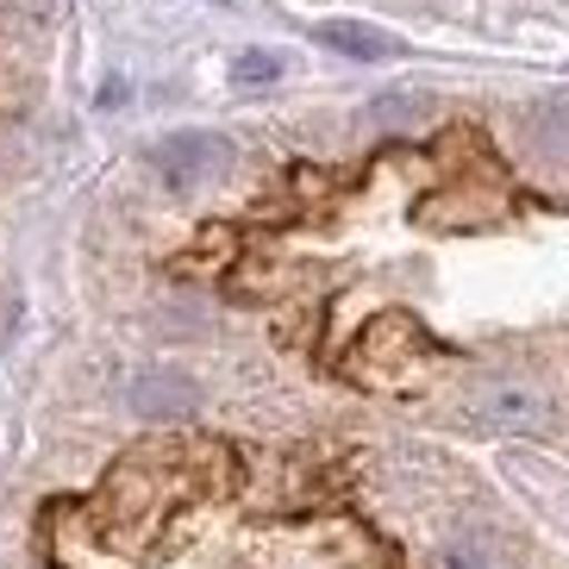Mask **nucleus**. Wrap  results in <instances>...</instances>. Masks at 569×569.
Returning a JSON list of instances; mask_svg holds the SVG:
<instances>
[{
    "label": "nucleus",
    "instance_id": "nucleus-1",
    "mask_svg": "<svg viewBox=\"0 0 569 569\" xmlns=\"http://www.w3.org/2000/svg\"><path fill=\"white\" fill-rule=\"evenodd\" d=\"M232 163V144L219 132H169L151 144V169L169 188H207L213 176H226Z\"/></svg>",
    "mask_w": 569,
    "mask_h": 569
},
{
    "label": "nucleus",
    "instance_id": "nucleus-2",
    "mask_svg": "<svg viewBox=\"0 0 569 569\" xmlns=\"http://www.w3.org/2000/svg\"><path fill=\"white\" fill-rule=\"evenodd\" d=\"M463 426L488 438H526L545 426V401H538L532 388H513V382H495V388H476L463 401Z\"/></svg>",
    "mask_w": 569,
    "mask_h": 569
},
{
    "label": "nucleus",
    "instance_id": "nucleus-3",
    "mask_svg": "<svg viewBox=\"0 0 569 569\" xmlns=\"http://www.w3.org/2000/svg\"><path fill=\"white\" fill-rule=\"evenodd\" d=\"M313 38L338 57H357V63H382V57H401V38L382 32V26H357V19H326L313 26Z\"/></svg>",
    "mask_w": 569,
    "mask_h": 569
},
{
    "label": "nucleus",
    "instance_id": "nucleus-4",
    "mask_svg": "<svg viewBox=\"0 0 569 569\" xmlns=\"http://www.w3.org/2000/svg\"><path fill=\"white\" fill-rule=\"evenodd\" d=\"M126 401L144 419H176V413L194 407V382H188V376H169V369H151V376H138V388Z\"/></svg>",
    "mask_w": 569,
    "mask_h": 569
},
{
    "label": "nucleus",
    "instance_id": "nucleus-5",
    "mask_svg": "<svg viewBox=\"0 0 569 569\" xmlns=\"http://www.w3.org/2000/svg\"><path fill=\"white\" fill-rule=\"evenodd\" d=\"M432 569H501V551L482 532H451L432 545Z\"/></svg>",
    "mask_w": 569,
    "mask_h": 569
},
{
    "label": "nucleus",
    "instance_id": "nucleus-6",
    "mask_svg": "<svg viewBox=\"0 0 569 569\" xmlns=\"http://www.w3.org/2000/svg\"><path fill=\"white\" fill-rule=\"evenodd\" d=\"M282 76V57L276 51H238L232 57V82L238 88H263V82H276Z\"/></svg>",
    "mask_w": 569,
    "mask_h": 569
},
{
    "label": "nucleus",
    "instance_id": "nucleus-7",
    "mask_svg": "<svg viewBox=\"0 0 569 569\" xmlns=\"http://www.w3.org/2000/svg\"><path fill=\"white\" fill-rule=\"evenodd\" d=\"M219 7H238V0H219Z\"/></svg>",
    "mask_w": 569,
    "mask_h": 569
}]
</instances>
